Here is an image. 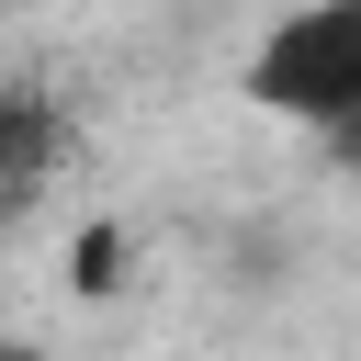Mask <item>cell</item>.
<instances>
[{
	"mask_svg": "<svg viewBox=\"0 0 361 361\" xmlns=\"http://www.w3.org/2000/svg\"><path fill=\"white\" fill-rule=\"evenodd\" d=\"M237 90H248L259 113L305 124L338 169H361V0H293V11L248 45Z\"/></svg>",
	"mask_w": 361,
	"mask_h": 361,
	"instance_id": "cell-1",
	"label": "cell"
},
{
	"mask_svg": "<svg viewBox=\"0 0 361 361\" xmlns=\"http://www.w3.org/2000/svg\"><path fill=\"white\" fill-rule=\"evenodd\" d=\"M68 147H79L68 102H45V90H0V203H34V192L68 169Z\"/></svg>",
	"mask_w": 361,
	"mask_h": 361,
	"instance_id": "cell-2",
	"label": "cell"
},
{
	"mask_svg": "<svg viewBox=\"0 0 361 361\" xmlns=\"http://www.w3.org/2000/svg\"><path fill=\"white\" fill-rule=\"evenodd\" d=\"M0 361H45V350H34V338H0Z\"/></svg>",
	"mask_w": 361,
	"mask_h": 361,
	"instance_id": "cell-3",
	"label": "cell"
}]
</instances>
